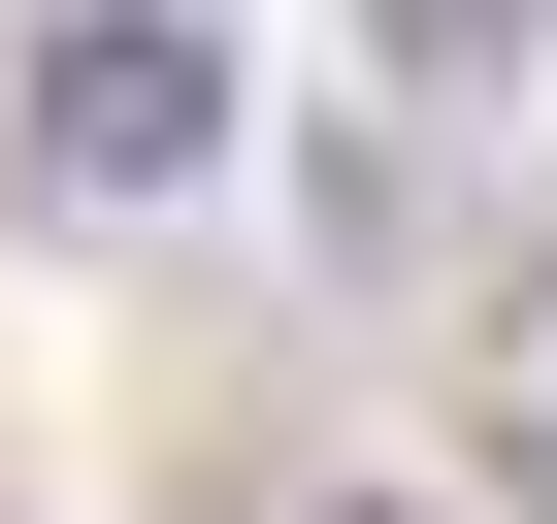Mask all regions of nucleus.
Wrapping results in <instances>:
<instances>
[{"instance_id":"7ed1b4c3","label":"nucleus","mask_w":557,"mask_h":524,"mask_svg":"<svg viewBox=\"0 0 557 524\" xmlns=\"http://www.w3.org/2000/svg\"><path fill=\"white\" fill-rule=\"evenodd\" d=\"M329 524H426V491H329Z\"/></svg>"},{"instance_id":"f257e3e1","label":"nucleus","mask_w":557,"mask_h":524,"mask_svg":"<svg viewBox=\"0 0 557 524\" xmlns=\"http://www.w3.org/2000/svg\"><path fill=\"white\" fill-rule=\"evenodd\" d=\"M0 132H34V197H197L230 164V34L197 0H66V34L0 66Z\"/></svg>"},{"instance_id":"f03ea898","label":"nucleus","mask_w":557,"mask_h":524,"mask_svg":"<svg viewBox=\"0 0 557 524\" xmlns=\"http://www.w3.org/2000/svg\"><path fill=\"white\" fill-rule=\"evenodd\" d=\"M361 34H394V66H492V34H524V0H361Z\"/></svg>"}]
</instances>
